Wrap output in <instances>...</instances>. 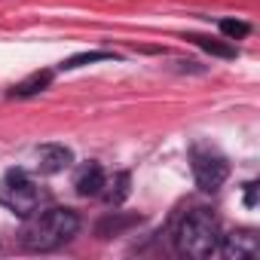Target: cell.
<instances>
[{
	"label": "cell",
	"mask_w": 260,
	"mask_h": 260,
	"mask_svg": "<svg viewBox=\"0 0 260 260\" xmlns=\"http://www.w3.org/2000/svg\"><path fill=\"white\" fill-rule=\"evenodd\" d=\"M77 230H80V217L71 208H46L40 214L34 211L22 230V245L28 251H52L68 239H74Z\"/></svg>",
	"instance_id": "1"
},
{
	"label": "cell",
	"mask_w": 260,
	"mask_h": 260,
	"mask_svg": "<svg viewBox=\"0 0 260 260\" xmlns=\"http://www.w3.org/2000/svg\"><path fill=\"white\" fill-rule=\"evenodd\" d=\"M175 245L184 257H196V260L211 257L220 245V226H217L214 214L205 211V208L187 211L184 220L175 230Z\"/></svg>",
	"instance_id": "2"
},
{
	"label": "cell",
	"mask_w": 260,
	"mask_h": 260,
	"mask_svg": "<svg viewBox=\"0 0 260 260\" xmlns=\"http://www.w3.org/2000/svg\"><path fill=\"white\" fill-rule=\"evenodd\" d=\"M40 190L25 172H10L0 178V205L19 217H31L40 208Z\"/></svg>",
	"instance_id": "3"
},
{
	"label": "cell",
	"mask_w": 260,
	"mask_h": 260,
	"mask_svg": "<svg viewBox=\"0 0 260 260\" xmlns=\"http://www.w3.org/2000/svg\"><path fill=\"white\" fill-rule=\"evenodd\" d=\"M193 175H196L199 190L214 193V190H220V184L226 181L230 166H226L220 156H211V153H193Z\"/></svg>",
	"instance_id": "4"
},
{
	"label": "cell",
	"mask_w": 260,
	"mask_h": 260,
	"mask_svg": "<svg viewBox=\"0 0 260 260\" xmlns=\"http://www.w3.org/2000/svg\"><path fill=\"white\" fill-rule=\"evenodd\" d=\"M217 248L226 260H254L260 254V239L251 230H239V233L223 236V242Z\"/></svg>",
	"instance_id": "5"
},
{
	"label": "cell",
	"mask_w": 260,
	"mask_h": 260,
	"mask_svg": "<svg viewBox=\"0 0 260 260\" xmlns=\"http://www.w3.org/2000/svg\"><path fill=\"white\" fill-rule=\"evenodd\" d=\"M71 162H74V153L64 144H43V147H37V169L43 175H58Z\"/></svg>",
	"instance_id": "6"
},
{
	"label": "cell",
	"mask_w": 260,
	"mask_h": 260,
	"mask_svg": "<svg viewBox=\"0 0 260 260\" xmlns=\"http://www.w3.org/2000/svg\"><path fill=\"white\" fill-rule=\"evenodd\" d=\"M104 181H107L104 169L98 162H86V166H80V172L74 178V187H77L80 196H98L101 187H104Z\"/></svg>",
	"instance_id": "7"
},
{
	"label": "cell",
	"mask_w": 260,
	"mask_h": 260,
	"mask_svg": "<svg viewBox=\"0 0 260 260\" xmlns=\"http://www.w3.org/2000/svg\"><path fill=\"white\" fill-rule=\"evenodd\" d=\"M128 184H132V178H128V172H116L113 178H107L104 181V187H101V199L107 202V205H122L125 202V196H128Z\"/></svg>",
	"instance_id": "8"
},
{
	"label": "cell",
	"mask_w": 260,
	"mask_h": 260,
	"mask_svg": "<svg viewBox=\"0 0 260 260\" xmlns=\"http://www.w3.org/2000/svg\"><path fill=\"white\" fill-rule=\"evenodd\" d=\"M52 83V71H34L28 80H22L16 89H13V95H19V98H28V95H37V92H43L46 86Z\"/></svg>",
	"instance_id": "9"
},
{
	"label": "cell",
	"mask_w": 260,
	"mask_h": 260,
	"mask_svg": "<svg viewBox=\"0 0 260 260\" xmlns=\"http://www.w3.org/2000/svg\"><path fill=\"white\" fill-rule=\"evenodd\" d=\"M199 49H205V52H211V55H217V58H236V49L230 46V43H217V40H211V37H190Z\"/></svg>",
	"instance_id": "10"
},
{
	"label": "cell",
	"mask_w": 260,
	"mask_h": 260,
	"mask_svg": "<svg viewBox=\"0 0 260 260\" xmlns=\"http://www.w3.org/2000/svg\"><path fill=\"white\" fill-rule=\"evenodd\" d=\"M138 217H132V214H128V217H119L116 211H113V217H104L101 223H98V236H116V233H122L125 226H132Z\"/></svg>",
	"instance_id": "11"
},
{
	"label": "cell",
	"mask_w": 260,
	"mask_h": 260,
	"mask_svg": "<svg viewBox=\"0 0 260 260\" xmlns=\"http://www.w3.org/2000/svg\"><path fill=\"white\" fill-rule=\"evenodd\" d=\"M113 58V52H80L68 61H61V71H74V68H83V64H92V61H107Z\"/></svg>",
	"instance_id": "12"
},
{
	"label": "cell",
	"mask_w": 260,
	"mask_h": 260,
	"mask_svg": "<svg viewBox=\"0 0 260 260\" xmlns=\"http://www.w3.org/2000/svg\"><path fill=\"white\" fill-rule=\"evenodd\" d=\"M220 34L223 37H230V40H242V37H248V31H251V25L248 22H239V19H220Z\"/></svg>",
	"instance_id": "13"
},
{
	"label": "cell",
	"mask_w": 260,
	"mask_h": 260,
	"mask_svg": "<svg viewBox=\"0 0 260 260\" xmlns=\"http://www.w3.org/2000/svg\"><path fill=\"white\" fill-rule=\"evenodd\" d=\"M257 190H260L257 181H248V184H245V205H248V208L257 205Z\"/></svg>",
	"instance_id": "14"
}]
</instances>
